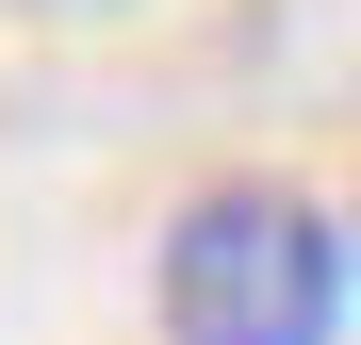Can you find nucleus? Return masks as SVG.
Here are the masks:
<instances>
[{"instance_id": "obj_3", "label": "nucleus", "mask_w": 361, "mask_h": 345, "mask_svg": "<svg viewBox=\"0 0 361 345\" xmlns=\"http://www.w3.org/2000/svg\"><path fill=\"white\" fill-rule=\"evenodd\" d=\"M345 263H361V214H345Z\"/></svg>"}, {"instance_id": "obj_2", "label": "nucleus", "mask_w": 361, "mask_h": 345, "mask_svg": "<svg viewBox=\"0 0 361 345\" xmlns=\"http://www.w3.org/2000/svg\"><path fill=\"white\" fill-rule=\"evenodd\" d=\"M0 17H132V0H0Z\"/></svg>"}, {"instance_id": "obj_1", "label": "nucleus", "mask_w": 361, "mask_h": 345, "mask_svg": "<svg viewBox=\"0 0 361 345\" xmlns=\"http://www.w3.org/2000/svg\"><path fill=\"white\" fill-rule=\"evenodd\" d=\"M345 214L295 181H197L148 247V329L164 345H345Z\"/></svg>"}]
</instances>
